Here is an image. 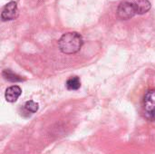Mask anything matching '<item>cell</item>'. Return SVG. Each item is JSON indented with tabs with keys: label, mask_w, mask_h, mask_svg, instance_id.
I'll return each mask as SVG.
<instances>
[{
	"label": "cell",
	"mask_w": 155,
	"mask_h": 154,
	"mask_svg": "<svg viewBox=\"0 0 155 154\" xmlns=\"http://www.w3.org/2000/svg\"><path fill=\"white\" fill-rule=\"evenodd\" d=\"M151 9L149 0H124L118 8L117 15L123 20L131 19L136 15H143Z\"/></svg>",
	"instance_id": "6da1fadb"
},
{
	"label": "cell",
	"mask_w": 155,
	"mask_h": 154,
	"mask_svg": "<svg viewBox=\"0 0 155 154\" xmlns=\"http://www.w3.org/2000/svg\"><path fill=\"white\" fill-rule=\"evenodd\" d=\"M84 44L83 37L76 32H69L61 36L58 41L59 49L65 54H73L80 51Z\"/></svg>",
	"instance_id": "7a4b0ae2"
},
{
	"label": "cell",
	"mask_w": 155,
	"mask_h": 154,
	"mask_svg": "<svg viewBox=\"0 0 155 154\" xmlns=\"http://www.w3.org/2000/svg\"><path fill=\"white\" fill-rule=\"evenodd\" d=\"M143 113L147 120L155 122V90L145 93L143 100Z\"/></svg>",
	"instance_id": "3957f363"
},
{
	"label": "cell",
	"mask_w": 155,
	"mask_h": 154,
	"mask_svg": "<svg viewBox=\"0 0 155 154\" xmlns=\"http://www.w3.org/2000/svg\"><path fill=\"white\" fill-rule=\"evenodd\" d=\"M18 15L17 5L15 1L7 3L2 10L1 18L3 21H10L15 19Z\"/></svg>",
	"instance_id": "277c9868"
},
{
	"label": "cell",
	"mask_w": 155,
	"mask_h": 154,
	"mask_svg": "<svg viewBox=\"0 0 155 154\" xmlns=\"http://www.w3.org/2000/svg\"><path fill=\"white\" fill-rule=\"evenodd\" d=\"M21 93H22L21 88L17 85H13L6 89L5 93V98L9 103H15L19 98Z\"/></svg>",
	"instance_id": "5b68a950"
},
{
	"label": "cell",
	"mask_w": 155,
	"mask_h": 154,
	"mask_svg": "<svg viewBox=\"0 0 155 154\" xmlns=\"http://www.w3.org/2000/svg\"><path fill=\"white\" fill-rule=\"evenodd\" d=\"M38 103H36L34 101H27L25 105L22 108V112H21V115L24 117H30L33 113H36L38 111Z\"/></svg>",
	"instance_id": "8992f818"
},
{
	"label": "cell",
	"mask_w": 155,
	"mask_h": 154,
	"mask_svg": "<svg viewBox=\"0 0 155 154\" xmlns=\"http://www.w3.org/2000/svg\"><path fill=\"white\" fill-rule=\"evenodd\" d=\"M2 75H3V77H4L6 81H8V82L17 83V82H22V81H24V79H23L21 76H19L18 74H15L14 72H12V71L9 70V69L4 70L3 73H2Z\"/></svg>",
	"instance_id": "52a82bcc"
},
{
	"label": "cell",
	"mask_w": 155,
	"mask_h": 154,
	"mask_svg": "<svg viewBox=\"0 0 155 154\" xmlns=\"http://www.w3.org/2000/svg\"><path fill=\"white\" fill-rule=\"evenodd\" d=\"M66 88L70 91H76L81 87V81L77 76L71 77L67 80L66 84Z\"/></svg>",
	"instance_id": "ba28073f"
}]
</instances>
